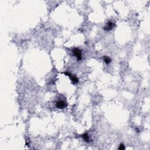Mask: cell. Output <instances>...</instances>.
I'll return each mask as SVG.
<instances>
[{"mask_svg": "<svg viewBox=\"0 0 150 150\" xmlns=\"http://www.w3.org/2000/svg\"><path fill=\"white\" fill-rule=\"evenodd\" d=\"M56 107L59 109H63L67 106V104L65 101L63 100H59L56 103Z\"/></svg>", "mask_w": 150, "mask_h": 150, "instance_id": "3", "label": "cell"}, {"mask_svg": "<svg viewBox=\"0 0 150 150\" xmlns=\"http://www.w3.org/2000/svg\"><path fill=\"white\" fill-rule=\"evenodd\" d=\"M104 61H105V63L106 64H109L110 62H111V59L109 57H108V56H104Z\"/></svg>", "mask_w": 150, "mask_h": 150, "instance_id": "6", "label": "cell"}, {"mask_svg": "<svg viewBox=\"0 0 150 150\" xmlns=\"http://www.w3.org/2000/svg\"><path fill=\"white\" fill-rule=\"evenodd\" d=\"M119 150H125V147H124V145L123 144H121L120 145V146H119Z\"/></svg>", "mask_w": 150, "mask_h": 150, "instance_id": "7", "label": "cell"}, {"mask_svg": "<svg viewBox=\"0 0 150 150\" xmlns=\"http://www.w3.org/2000/svg\"><path fill=\"white\" fill-rule=\"evenodd\" d=\"M64 74H65V75H66V76H69V77H70V80H71L72 82L73 83H78L79 82V79H78V78H77L76 77V76H73L71 74V73H69L68 72H64Z\"/></svg>", "mask_w": 150, "mask_h": 150, "instance_id": "4", "label": "cell"}, {"mask_svg": "<svg viewBox=\"0 0 150 150\" xmlns=\"http://www.w3.org/2000/svg\"><path fill=\"white\" fill-rule=\"evenodd\" d=\"M115 25L116 24L114 22H111V21H108V22H107L106 25H105V27L103 28V29L104 30L108 31V30H113V29L114 28V27H115Z\"/></svg>", "mask_w": 150, "mask_h": 150, "instance_id": "2", "label": "cell"}, {"mask_svg": "<svg viewBox=\"0 0 150 150\" xmlns=\"http://www.w3.org/2000/svg\"><path fill=\"white\" fill-rule=\"evenodd\" d=\"M82 136V138H83V140L85 141L86 142H87V143H89V142L90 141L89 140V135L87 133H85V134H83Z\"/></svg>", "mask_w": 150, "mask_h": 150, "instance_id": "5", "label": "cell"}, {"mask_svg": "<svg viewBox=\"0 0 150 150\" xmlns=\"http://www.w3.org/2000/svg\"><path fill=\"white\" fill-rule=\"evenodd\" d=\"M72 52L74 55V56H75L77 58V60H80L82 59V50L80 49L77 48H75L73 49L72 50Z\"/></svg>", "mask_w": 150, "mask_h": 150, "instance_id": "1", "label": "cell"}]
</instances>
